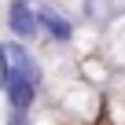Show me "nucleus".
<instances>
[{
	"mask_svg": "<svg viewBox=\"0 0 125 125\" xmlns=\"http://www.w3.org/2000/svg\"><path fill=\"white\" fill-rule=\"evenodd\" d=\"M4 30H8V37H15V41H22V44L41 41L37 4H30V0H11L8 11H4Z\"/></svg>",
	"mask_w": 125,
	"mask_h": 125,
	"instance_id": "2",
	"label": "nucleus"
},
{
	"mask_svg": "<svg viewBox=\"0 0 125 125\" xmlns=\"http://www.w3.org/2000/svg\"><path fill=\"white\" fill-rule=\"evenodd\" d=\"M37 26H41V37L52 44V48H70L74 44V33H77V19H70L59 4H37Z\"/></svg>",
	"mask_w": 125,
	"mask_h": 125,
	"instance_id": "1",
	"label": "nucleus"
},
{
	"mask_svg": "<svg viewBox=\"0 0 125 125\" xmlns=\"http://www.w3.org/2000/svg\"><path fill=\"white\" fill-rule=\"evenodd\" d=\"M114 66H110V62L99 55V52H92V55H81L77 59V77L81 81H88L92 88H99V92H107L110 88V81H114Z\"/></svg>",
	"mask_w": 125,
	"mask_h": 125,
	"instance_id": "4",
	"label": "nucleus"
},
{
	"mask_svg": "<svg viewBox=\"0 0 125 125\" xmlns=\"http://www.w3.org/2000/svg\"><path fill=\"white\" fill-rule=\"evenodd\" d=\"M99 55L110 62L118 74L125 70V11L110 15V19L99 26Z\"/></svg>",
	"mask_w": 125,
	"mask_h": 125,
	"instance_id": "3",
	"label": "nucleus"
},
{
	"mask_svg": "<svg viewBox=\"0 0 125 125\" xmlns=\"http://www.w3.org/2000/svg\"><path fill=\"white\" fill-rule=\"evenodd\" d=\"M8 125H33V121H30V114H22V110H8Z\"/></svg>",
	"mask_w": 125,
	"mask_h": 125,
	"instance_id": "5",
	"label": "nucleus"
},
{
	"mask_svg": "<svg viewBox=\"0 0 125 125\" xmlns=\"http://www.w3.org/2000/svg\"><path fill=\"white\" fill-rule=\"evenodd\" d=\"M0 59H4V37H0Z\"/></svg>",
	"mask_w": 125,
	"mask_h": 125,
	"instance_id": "6",
	"label": "nucleus"
},
{
	"mask_svg": "<svg viewBox=\"0 0 125 125\" xmlns=\"http://www.w3.org/2000/svg\"><path fill=\"white\" fill-rule=\"evenodd\" d=\"M30 4H48V0H30Z\"/></svg>",
	"mask_w": 125,
	"mask_h": 125,
	"instance_id": "7",
	"label": "nucleus"
}]
</instances>
